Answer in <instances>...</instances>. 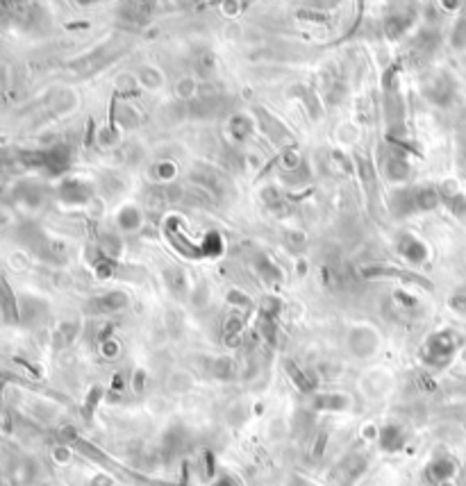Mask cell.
Returning <instances> with one entry per match:
<instances>
[{
  "label": "cell",
  "mask_w": 466,
  "mask_h": 486,
  "mask_svg": "<svg viewBox=\"0 0 466 486\" xmlns=\"http://www.w3.org/2000/svg\"><path fill=\"white\" fill-rule=\"evenodd\" d=\"M164 282H166V287H169V291L176 298H187L189 296V291H191V282H189V275H187V271H184V268H180V266H166L164 268Z\"/></svg>",
  "instance_id": "7c38bea8"
},
{
  "label": "cell",
  "mask_w": 466,
  "mask_h": 486,
  "mask_svg": "<svg viewBox=\"0 0 466 486\" xmlns=\"http://www.w3.org/2000/svg\"><path fill=\"white\" fill-rule=\"evenodd\" d=\"M237 373V364L230 357H216L210 361V375L219 377V380H230Z\"/></svg>",
  "instance_id": "d4e9b609"
},
{
  "label": "cell",
  "mask_w": 466,
  "mask_h": 486,
  "mask_svg": "<svg viewBox=\"0 0 466 486\" xmlns=\"http://www.w3.org/2000/svg\"><path fill=\"white\" fill-rule=\"evenodd\" d=\"M257 112V116H259V123H262V127H264V132L273 139L275 144H289L291 141V132L289 129L278 121L275 116H271L268 112H264V110H255Z\"/></svg>",
  "instance_id": "ac0fdd59"
},
{
  "label": "cell",
  "mask_w": 466,
  "mask_h": 486,
  "mask_svg": "<svg viewBox=\"0 0 466 486\" xmlns=\"http://www.w3.org/2000/svg\"><path fill=\"white\" fill-rule=\"evenodd\" d=\"M0 302H3L5 318H9V323H16V318H18L16 302H14V296H12V289H9L3 279H0Z\"/></svg>",
  "instance_id": "4316f807"
},
{
  "label": "cell",
  "mask_w": 466,
  "mask_h": 486,
  "mask_svg": "<svg viewBox=\"0 0 466 486\" xmlns=\"http://www.w3.org/2000/svg\"><path fill=\"white\" fill-rule=\"evenodd\" d=\"M366 466H368V459L364 455H348L337 466V470H334V480L339 482V486H351L362 478Z\"/></svg>",
  "instance_id": "30bf717a"
},
{
  "label": "cell",
  "mask_w": 466,
  "mask_h": 486,
  "mask_svg": "<svg viewBox=\"0 0 466 486\" xmlns=\"http://www.w3.org/2000/svg\"><path fill=\"white\" fill-rule=\"evenodd\" d=\"M153 178L155 180H161V182H171L173 178L178 175V168H176V164H173V161H166V159H161V161H157V164L153 166Z\"/></svg>",
  "instance_id": "f546056e"
},
{
  "label": "cell",
  "mask_w": 466,
  "mask_h": 486,
  "mask_svg": "<svg viewBox=\"0 0 466 486\" xmlns=\"http://www.w3.org/2000/svg\"><path fill=\"white\" fill-rule=\"evenodd\" d=\"M98 141L103 146H116L118 144V134L114 132V129H101V134H98Z\"/></svg>",
  "instance_id": "e575fe53"
},
{
  "label": "cell",
  "mask_w": 466,
  "mask_h": 486,
  "mask_svg": "<svg viewBox=\"0 0 466 486\" xmlns=\"http://www.w3.org/2000/svg\"><path fill=\"white\" fill-rule=\"evenodd\" d=\"M416 23V12H389L385 16L382 32L389 41H398L407 35V30Z\"/></svg>",
  "instance_id": "9c48e42d"
},
{
  "label": "cell",
  "mask_w": 466,
  "mask_h": 486,
  "mask_svg": "<svg viewBox=\"0 0 466 486\" xmlns=\"http://www.w3.org/2000/svg\"><path fill=\"white\" fill-rule=\"evenodd\" d=\"M462 334L455 330H439L430 334L426 339L424 348H421V359H424L430 369H446V366L455 359V354L462 348Z\"/></svg>",
  "instance_id": "6da1fadb"
},
{
  "label": "cell",
  "mask_w": 466,
  "mask_h": 486,
  "mask_svg": "<svg viewBox=\"0 0 466 486\" xmlns=\"http://www.w3.org/2000/svg\"><path fill=\"white\" fill-rule=\"evenodd\" d=\"M221 250H223L221 236L216 232H210L208 236H205L203 245H200V253H205V255H221Z\"/></svg>",
  "instance_id": "1f68e13d"
},
{
  "label": "cell",
  "mask_w": 466,
  "mask_h": 486,
  "mask_svg": "<svg viewBox=\"0 0 466 486\" xmlns=\"http://www.w3.org/2000/svg\"><path fill=\"white\" fill-rule=\"evenodd\" d=\"M137 82L144 84L146 89H161L164 86V73H161L157 66H150V64H146V66H142L137 71Z\"/></svg>",
  "instance_id": "603a6c76"
},
{
  "label": "cell",
  "mask_w": 466,
  "mask_h": 486,
  "mask_svg": "<svg viewBox=\"0 0 466 486\" xmlns=\"http://www.w3.org/2000/svg\"><path fill=\"white\" fill-rule=\"evenodd\" d=\"M455 473H458V463H455L450 457H437L430 461V466L426 470L428 480L435 484V486H441V484H448Z\"/></svg>",
  "instance_id": "4fadbf2b"
},
{
  "label": "cell",
  "mask_w": 466,
  "mask_h": 486,
  "mask_svg": "<svg viewBox=\"0 0 466 486\" xmlns=\"http://www.w3.org/2000/svg\"><path fill=\"white\" fill-rule=\"evenodd\" d=\"M377 446H380L382 452H398L400 448L405 446V432H403V427H398L394 423L385 425L380 432H377Z\"/></svg>",
  "instance_id": "2e32d148"
},
{
  "label": "cell",
  "mask_w": 466,
  "mask_h": 486,
  "mask_svg": "<svg viewBox=\"0 0 466 486\" xmlns=\"http://www.w3.org/2000/svg\"><path fill=\"white\" fill-rule=\"evenodd\" d=\"M191 182L196 187L205 189L210 193V196H214L216 200L219 198H225L230 196V185H227V180L223 175H219V173H214L210 168H200L191 175Z\"/></svg>",
  "instance_id": "52a82bcc"
},
{
  "label": "cell",
  "mask_w": 466,
  "mask_h": 486,
  "mask_svg": "<svg viewBox=\"0 0 466 486\" xmlns=\"http://www.w3.org/2000/svg\"><path fill=\"white\" fill-rule=\"evenodd\" d=\"M116 225L123 232H137L144 225V214L139 212V207H135V204H125V207H121L116 214Z\"/></svg>",
  "instance_id": "44dd1931"
},
{
  "label": "cell",
  "mask_w": 466,
  "mask_h": 486,
  "mask_svg": "<svg viewBox=\"0 0 466 486\" xmlns=\"http://www.w3.org/2000/svg\"><path fill=\"white\" fill-rule=\"evenodd\" d=\"M448 307L458 314H466V289L455 291V294L448 298Z\"/></svg>",
  "instance_id": "836d02e7"
},
{
  "label": "cell",
  "mask_w": 466,
  "mask_h": 486,
  "mask_svg": "<svg viewBox=\"0 0 466 486\" xmlns=\"http://www.w3.org/2000/svg\"><path fill=\"white\" fill-rule=\"evenodd\" d=\"M127 302H130V298H127V294H123V291H107V294H101L91 300H86L84 311L86 314L110 316V314H116V311L125 309Z\"/></svg>",
  "instance_id": "5b68a950"
},
{
  "label": "cell",
  "mask_w": 466,
  "mask_h": 486,
  "mask_svg": "<svg viewBox=\"0 0 466 486\" xmlns=\"http://www.w3.org/2000/svg\"><path fill=\"white\" fill-rule=\"evenodd\" d=\"M411 196H414V209L419 212H435L439 204H443L439 187L424 185V187H414L411 189Z\"/></svg>",
  "instance_id": "5bb4252c"
},
{
  "label": "cell",
  "mask_w": 466,
  "mask_h": 486,
  "mask_svg": "<svg viewBox=\"0 0 466 486\" xmlns=\"http://www.w3.org/2000/svg\"><path fill=\"white\" fill-rule=\"evenodd\" d=\"M227 132H230L232 141L244 144L253 137L255 132V121L248 114H234L230 121H227Z\"/></svg>",
  "instance_id": "e0dca14e"
},
{
  "label": "cell",
  "mask_w": 466,
  "mask_h": 486,
  "mask_svg": "<svg viewBox=\"0 0 466 486\" xmlns=\"http://www.w3.org/2000/svg\"><path fill=\"white\" fill-rule=\"evenodd\" d=\"M193 69H196V73L200 75L203 80L214 78V75H216V57H214V52L203 50L200 55L196 57V62H193Z\"/></svg>",
  "instance_id": "cb8c5ba5"
},
{
  "label": "cell",
  "mask_w": 466,
  "mask_h": 486,
  "mask_svg": "<svg viewBox=\"0 0 466 486\" xmlns=\"http://www.w3.org/2000/svg\"><path fill=\"white\" fill-rule=\"evenodd\" d=\"M421 93L428 103L446 107L455 96V84L446 73H426L421 78Z\"/></svg>",
  "instance_id": "7a4b0ae2"
},
{
  "label": "cell",
  "mask_w": 466,
  "mask_h": 486,
  "mask_svg": "<svg viewBox=\"0 0 466 486\" xmlns=\"http://www.w3.org/2000/svg\"><path fill=\"white\" fill-rule=\"evenodd\" d=\"M176 93H178V98L180 100H193L196 98V93H198V84L193 78H182L176 86Z\"/></svg>",
  "instance_id": "4dcf8cb0"
},
{
  "label": "cell",
  "mask_w": 466,
  "mask_h": 486,
  "mask_svg": "<svg viewBox=\"0 0 466 486\" xmlns=\"http://www.w3.org/2000/svg\"><path fill=\"white\" fill-rule=\"evenodd\" d=\"M285 369H287L289 377L296 382V386L300 388V391H305V393H309V391H312V388H314V382L309 380V377H307L305 373H302V371L298 369V366H296L294 361H287V364H285Z\"/></svg>",
  "instance_id": "83f0119b"
},
{
  "label": "cell",
  "mask_w": 466,
  "mask_h": 486,
  "mask_svg": "<svg viewBox=\"0 0 466 486\" xmlns=\"http://www.w3.org/2000/svg\"><path fill=\"white\" fill-rule=\"evenodd\" d=\"M439 193H441L443 204H446V209L453 216H458V219H466V193L460 191L455 182H443V185L439 187Z\"/></svg>",
  "instance_id": "8fae6325"
},
{
  "label": "cell",
  "mask_w": 466,
  "mask_h": 486,
  "mask_svg": "<svg viewBox=\"0 0 466 486\" xmlns=\"http://www.w3.org/2000/svg\"><path fill=\"white\" fill-rule=\"evenodd\" d=\"M360 275L364 279H400L405 284H419L424 289H432V282L428 277L411 273L407 268H398V266H385V264H371V266H362Z\"/></svg>",
  "instance_id": "3957f363"
},
{
  "label": "cell",
  "mask_w": 466,
  "mask_h": 486,
  "mask_svg": "<svg viewBox=\"0 0 466 486\" xmlns=\"http://www.w3.org/2000/svg\"><path fill=\"white\" fill-rule=\"evenodd\" d=\"M450 43L455 48L466 50V18H460L458 23H455V30L450 35Z\"/></svg>",
  "instance_id": "d6a6232c"
},
{
  "label": "cell",
  "mask_w": 466,
  "mask_h": 486,
  "mask_svg": "<svg viewBox=\"0 0 466 486\" xmlns=\"http://www.w3.org/2000/svg\"><path fill=\"white\" fill-rule=\"evenodd\" d=\"M396 250L400 253V257L405 259V262L409 264H414V266H421V264H426L428 262V245L424 239H419L416 234H400L398 239H396Z\"/></svg>",
  "instance_id": "8992f818"
},
{
  "label": "cell",
  "mask_w": 466,
  "mask_h": 486,
  "mask_svg": "<svg viewBox=\"0 0 466 486\" xmlns=\"http://www.w3.org/2000/svg\"><path fill=\"white\" fill-rule=\"evenodd\" d=\"M346 343H348V350L357 359H368L380 348V337H377V332L371 325H355L348 332Z\"/></svg>",
  "instance_id": "277c9868"
},
{
  "label": "cell",
  "mask_w": 466,
  "mask_h": 486,
  "mask_svg": "<svg viewBox=\"0 0 466 486\" xmlns=\"http://www.w3.org/2000/svg\"><path fill=\"white\" fill-rule=\"evenodd\" d=\"M214 486H239V484H237V480L230 478V475H223V478H219L214 482Z\"/></svg>",
  "instance_id": "8d00e7d4"
},
{
  "label": "cell",
  "mask_w": 466,
  "mask_h": 486,
  "mask_svg": "<svg viewBox=\"0 0 466 486\" xmlns=\"http://www.w3.org/2000/svg\"><path fill=\"white\" fill-rule=\"evenodd\" d=\"M101 248H103V253H105L107 259H110V257H118V255H121L123 241H121V236L107 232V234L101 236Z\"/></svg>",
  "instance_id": "f1b7e54d"
},
{
  "label": "cell",
  "mask_w": 466,
  "mask_h": 486,
  "mask_svg": "<svg viewBox=\"0 0 466 486\" xmlns=\"http://www.w3.org/2000/svg\"><path fill=\"white\" fill-rule=\"evenodd\" d=\"M114 114H116V121L121 123L125 129L137 127L139 121H142V118H139V114H137V110H135V107L130 105V103H118L116 110H114Z\"/></svg>",
  "instance_id": "484cf974"
},
{
  "label": "cell",
  "mask_w": 466,
  "mask_h": 486,
  "mask_svg": "<svg viewBox=\"0 0 466 486\" xmlns=\"http://www.w3.org/2000/svg\"><path fill=\"white\" fill-rule=\"evenodd\" d=\"M392 212L398 219H405L409 214H416L414 209V196H411V189H400L392 196Z\"/></svg>",
  "instance_id": "7402d4cb"
},
{
  "label": "cell",
  "mask_w": 466,
  "mask_h": 486,
  "mask_svg": "<svg viewBox=\"0 0 466 486\" xmlns=\"http://www.w3.org/2000/svg\"><path fill=\"white\" fill-rule=\"evenodd\" d=\"M93 196L91 187L86 185L82 180H69L67 185L62 187V198L71 202V204H82V202H89Z\"/></svg>",
  "instance_id": "d6986e66"
},
{
  "label": "cell",
  "mask_w": 466,
  "mask_h": 486,
  "mask_svg": "<svg viewBox=\"0 0 466 486\" xmlns=\"http://www.w3.org/2000/svg\"><path fill=\"white\" fill-rule=\"evenodd\" d=\"M385 175L389 182H398V185H403V182L409 180L411 175V164L407 155L403 153V150H389L387 157H385Z\"/></svg>",
  "instance_id": "ba28073f"
},
{
  "label": "cell",
  "mask_w": 466,
  "mask_h": 486,
  "mask_svg": "<svg viewBox=\"0 0 466 486\" xmlns=\"http://www.w3.org/2000/svg\"><path fill=\"white\" fill-rule=\"evenodd\" d=\"M462 423H464V427H466V418H464V420H462Z\"/></svg>",
  "instance_id": "74e56055"
},
{
  "label": "cell",
  "mask_w": 466,
  "mask_h": 486,
  "mask_svg": "<svg viewBox=\"0 0 466 486\" xmlns=\"http://www.w3.org/2000/svg\"><path fill=\"white\" fill-rule=\"evenodd\" d=\"M351 407V398L346 393H317L312 398V409L317 412H346Z\"/></svg>",
  "instance_id": "9a60e30c"
},
{
  "label": "cell",
  "mask_w": 466,
  "mask_h": 486,
  "mask_svg": "<svg viewBox=\"0 0 466 486\" xmlns=\"http://www.w3.org/2000/svg\"><path fill=\"white\" fill-rule=\"evenodd\" d=\"M255 271H257V275L264 279V282L271 287H278V284H283V271H280V268L275 266V262L273 259H271L268 255H257V259H255Z\"/></svg>",
  "instance_id": "ffe728a7"
},
{
  "label": "cell",
  "mask_w": 466,
  "mask_h": 486,
  "mask_svg": "<svg viewBox=\"0 0 466 486\" xmlns=\"http://www.w3.org/2000/svg\"><path fill=\"white\" fill-rule=\"evenodd\" d=\"M289 486H317V484L305 480V478H300V475H294V478L289 480Z\"/></svg>",
  "instance_id": "d590c367"
}]
</instances>
